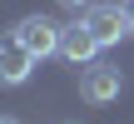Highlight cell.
Masks as SVG:
<instances>
[{"instance_id": "52a82bcc", "label": "cell", "mask_w": 134, "mask_h": 124, "mask_svg": "<svg viewBox=\"0 0 134 124\" xmlns=\"http://www.w3.org/2000/svg\"><path fill=\"white\" fill-rule=\"evenodd\" d=\"M119 10H124V20H129V35H134V0H124Z\"/></svg>"}, {"instance_id": "277c9868", "label": "cell", "mask_w": 134, "mask_h": 124, "mask_svg": "<svg viewBox=\"0 0 134 124\" xmlns=\"http://www.w3.org/2000/svg\"><path fill=\"white\" fill-rule=\"evenodd\" d=\"M30 75H35V55H30L15 35H5V40H0V84H5V89H20Z\"/></svg>"}, {"instance_id": "ba28073f", "label": "cell", "mask_w": 134, "mask_h": 124, "mask_svg": "<svg viewBox=\"0 0 134 124\" xmlns=\"http://www.w3.org/2000/svg\"><path fill=\"white\" fill-rule=\"evenodd\" d=\"M0 124H15V119H5V114H0Z\"/></svg>"}, {"instance_id": "3957f363", "label": "cell", "mask_w": 134, "mask_h": 124, "mask_svg": "<svg viewBox=\"0 0 134 124\" xmlns=\"http://www.w3.org/2000/svg\"><path fill=\"white\" fill-rule=\"evenodd\" d=\"M99 50H104V45L94 40V30H90L85 20L65 25V35H60V60H65V65L85 70V65H94V55H99Z\"/></svg>"}, {"instance_id": "8992f818", "label": "cell", "mask_w": 134, "mask_h": 124, "mask_svg": "<svg viewBox=\"0 0 134 124\" xmlns=\"http://www.w3.org/2000/svg\"><path fill=\"white\" fill-rule=\"evenodd\" d=\"M60 5H65V10H75V15H85V10H90L94 0H60Z\"/></svg>"}, {"instance_id": "6da1fadb", "label": "cell", "mask_w": 134, "mask_h": 124, "mask_svg": "<svg viewBox=\"0 0 134 124\" xmlns=\"http://www.w3.org/2000/svg\"><path fill=\"white\" fill-rule=\"evenodd\" d=\"M35 60H45V55H60V35H65V25H55L50 15H25V20H15V30H10Z\"/></svg>"}, {"instance_id": "5b68a950", "label": "cell", "mask_w": 134, "mask_h": 124, "mask_svg": "<svg viewBox=\"0 0 134 124\" xmlns=\"http://www.w3.org/2000/svg\"><path fill=\"white\" fill-rule=\"evenodd\" d=\"M80 20L94 30V40H99V45H119V35H129V20H124V10H119V5H90Z\"/></svg>"}, {"instance_id": "7a4b0ae2", "label": "cell", "mask_w": 134, "mask_h": 124, "mask_svg": "<svg viewBox=\"0 0 134 124\" xmlns=\"http://www.w3.org/2000/svg\"><path fill=\"white\" fill-rule=\"evenodd\" d=\"M80 94L90 99V104H114L119 94H124V75H119V65H85L80 70Z\"/></svg>"}]
</instances>
